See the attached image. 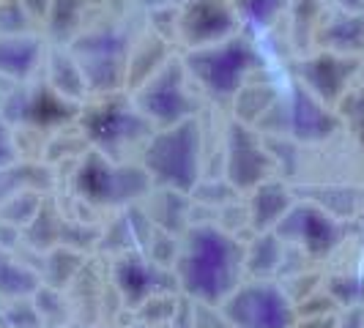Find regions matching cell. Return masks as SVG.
Here are the masks:
<instances>
[{
  "label": "cell",
  "mask_w": 364,
  "mask_h": 328,
  "mask_svg": "<svg viewBox=\"0 0 364 328\" xmlns=\"http://www.w3.org/2000/svg\"><path fill=\"white\" fill-rule=\"evenodd\" d=\"M244 252L247 244H241L217 222L189 224L178 241V255L173 263L181 295L198 304L222 307L247 279Z\"/></svg>",
  "instance_id": "cell-1"
},
{
  "label": "cell",
  "mask_w": 364,
  "mask_h": 328,
  "mask_svg": "<svg viewBox=\"0 0 364 328\" xmlns=\"http://www.w3.org/2000/svg\"><path fill=\"white\" fill-rule=\"evenodd\" d=\"M181 60L195 91L217 104L233 102L241 88L250 85L266 69L255 38L247 33H238L203 50H186Z\"/></svg>",
  "instance_id": "cell-2"
},
{
  "label": "cell",
  "mask_w": 364,
  "mask_h": 328,
  "mask_svg": "<svg viewBox=\"0 0 364 328\" xmlns=\"http://www.w3.org/2000/svg\"><path fill=\"white\" fill-rule=\"evenodd\" d=\"M77 121L93 151L105 153L115 162H129L134 151L143 153V148L156 131L140 115V109L134 107L132 96H124V93L91 96L82 104Z\"/></svg>",
  "instance_id": "cell-3"
},
{
  "label": "cell",
  "mask_w": 364,
  "mask_h": 328,
  "mask_svg": "<svg viewBox=\"0 0 364 328\" xmlns=\"http://www.w3.org/2000/svg\"><path fill=\"white\" fill-rule=\"evenodd\" d=\"M154 189L192 195L203 175V129L198 118L178 126L156 129L140 153Z\"/></svg>",
  "instance_id": "cell-4"
},
{
  "label": "cell",
  "mask_w": 364,
  "mask_h": 328,
  "mask_svg": "<svg viewBox=\"0 0 364 328\" xmlns=\"http://www.w3.org/2000/svg\"><path fill=\"white\" fill-rule=\"evenodd\" d=\"M72 186L82 202L107 211H127L148 200V195L154 192V183L140 162H115L93 148L82 153Z\"/></svg>",
  "instance_id": "cell-5"
},
{
  "label": "cell",
  "mask_w": 364,
  "mask_h": 328,
  "mask_svg": "<svg viewBox=\"0 0 364 328\" xmlns=\"http://www.w3.org/2000/svg\"><path fill=\"white\" fill-rule=\"evenodd\" d=\"M69 50L85 74L91 96L121 93L124 85H129L134 38L127 25L105 22L96 28H85V33Z\"/></svg>",
  "instance_id": "cell-6"
},
{
  "label": "cell",
  "mask_w": 364,
  "mask_h": 328,
  "mask_svg": "<svg viewBox=\"0 0 364 328\" xmlns=\"http://www.w3.org/2000/svg\"><path fill=\"white\" fill-rule=\"evenodd\" d=\"M200 93L192 91V80L181 58H167L156 72L132 91V102L154 129L178 126L200 112Z\"/></svg>",
  "instance_id": "cell-7"
},
{
  "label": "cell",
  "mask_w": 364,
  "mask_h": 328,
  "mask_svg": "<svg viewBox=\"0 0 364 328\" xmlns=\"http://www.w3.org/2000/svg\"><path fill=\"white\" fill-rule=\"evenodd\" d=\"M219 310L230 328H299L296 304L274 279H244Z\"/></svg>",
  "instance_id": "cell-8"
},
{
  "label": "cell",
  "mask_w": 364,
  "mask_h": 328,
  "mask_svg": "<svg viewBox=\"0 0 364 328\" xmlns=\"http://www.w3.org/2000/svg\"><path fill=\"white\" fill-rule=\"evenodd\" d=\"M272 118H279L277 134H285L296 146H315V143H326L328 137L340 129L337 109L326 107L323 102H318L310 91H304L299 82H293L285 93H279L277 104L272 112L260 121L269 124ZM257 126V129H260Z\"/></svg>",
  "instance_id": "cell-9"
},
{
  "label": "cell",
  "mask_w": 364,
  "mask_h": 328,
  "mask_svg": "<svg viewBox=\"0 0 364 328\" xmlns=\"http://www.w3.org/2000/svg\"><path fill=\"white\" fill-rule=\"evenodd\" d=\"M80 104L66 102L41 80V82H25L11 93L3 96L0 112L11 126H28L36 131L66 126L69 121L80 118Z\"/></svg>",
  "instance_id": "cell-10"
},
{
  "label": "cell",
  "mask_w": 364,
  "mask_h": 328,
  "mask_svg": "<svg viewBox=\"0 0 364 328\" xmlns=\"http://www.w3.org/2000/svg\"><path fill=\"white\" fill-rule=\"evenodd\" d=\"M274 156L266 146V134L241 121H230L225 131V181L236 192H252L274 178Z\"/></svg>",
  "instance_id": "cell-11"
},
{
  "label": "cell",
  "mask_w": 364,
  "mask_h": 328,
  "mask_svg": "<svg viewBox=\"0 0 364 328\" xmlns=\"http://www.w3.org/2000/svg\"><path fill=\"white\" fill-rule=\"evenodd\" d=\"M274 233L285 241V246H296L310 260H326L346 236L340 219H334L315 202L301 197L293 202V208L277 224Z\"/></svg>",
  "instance_id": "cell-12"
},
{
  "label": "cell",
  "mask_w": 364,
  "mask_h": 328,
  "mask_svg": "<svg viewBox=\"0 0 364 328\" xmlns=\"http://www.w3.org/2000/svg\"><path fill=\"white\" fill-rule=\"evenodd\" d=\"M359 69H362V58L318 50L312 55H301L293 63V82H299L318 102L334 109L350 91V82L359 74Z\"/></svg>",
  "instance_id": "cell-13"
},
{
  "label": "cell",
  "mask_w": 364,
  "mask_h": 328,
  "mask_svg": "<svg viewBox=\"0 0 364 328\" xmlns=\"http://www.w3.org/2000/svg\"><path fill=\"white\" fill-rule=\"evenodd\" d=\"M112 285L129 312H137L151 298L164 293H181L173 268L154 263L143 252H129L112 266Z\"/></svg>",
  "instance_id": "cell-14"
},
{
  "label": "cell",
  "mask_w": 364,
  "mask_h": 328,
  "mask_svg": "<svg viewBox=\"0 0 364 328\" xmlns=\"http://www.w3.org/2000/svg\"><path fill=\"white\" fill-rule=\"evenodd\" d=\"M241 33L233 0H186L178 6L176 36L186 50H203Z\"/></svg>",
  "instance_id": "cell-15"
},
{
  "label": "cell",
  "mask_w": 364,
  "mask_h": 328,
  "mask_svg": "<svg viewBox=\"0 0 364 328\" xmlns=\"http://www.w3.org/2000/svg\"><path fill=\"white\" fill-rule=\"evenodd\" d=\"M44 55L47 41L38 33L0 36V80H6L11 88L31 82L44 66Z\"/></svg>",
  "instance_id": "cell-16"
},
{
  "label": "cell",
  "mask_w": 364,
  "mask_h": 328,
  "mask_svg": "<svg viewBox=\"0 0 364 328\" xmlns=\"http://www.w3.org/2000/svg\"><path fill=\"white\" fill-rule=\"evenodd\" d=\"M299 200L293 195V189L285 181L269 178L260 186L250 192V202H247V224L250 230L260 236V233H274L277 224L285 219V214L293 208V202Z\"/></svg>",
  "instance_id": "cell-17"
},
{
  "label": "cell",
  "mask_w": 364,
  "mask_h": 328,
  "mask_svg": "<svg viewBox=\"0 0 364 328\" xmlns=\"http://www.w3.org/2000/svg\"><path fill=\"white\" fill-rule=\"evenodd\" d=\"M318 47L337 55L362 58L364 55V11L334 9L315 31Z\"/></svg>",
  "instance_id": "cell-18"
},
{
  "label": "cell",
  "mask_w": 364,
  "mask_h": 328,
  "mask_svg": "<svg viewBox=\"0 0 364 328\" xmlns=\"http://www.w3.org/2000/svg\"><path fill=\"white\" fill-rule=\"evenodd\" d=\"M41 72H44V82H47L58 96H63L66 102H74V104L82 107V104L91 99L85 74L80 69V63L74 60V55L69 47H47Z\"/></svg>",
  "instance_id": "cell-19"
},
{
  "label": "cell",
  "mask_w": 364,
  "mask_h": 328,
  "mask_svg": "<svg viewBox=\"0 0 364 328\" xmlns=\"http://www.w3.org/2000/svg\"><path fill=\"white\" fill-rule=\"evenodd\" d=\"M88 0H53L47 17L41 22L44 38L50 47H72L85 33Z\"/></svg>",
  "instance_id": "cell-20"
},
{
  "label": "cell",
  "mask_w": 364,
  "mask_h": 328,
  "mask_svg": "<svg viewBox=\"0 0 364 328\" xmlns=\"http://www.w3.org/2000/svg\"><path fill=\"white\" fill-rule=\"evenodd\" d=\"M285 241L277 233H260L247 244L244 252V271L247 279H274L285 268Z\"/></svg>",
  "instance_id": "cell-21"
},
{
  "label": "cell",
  "mask_w": 364,
  "mask_h": 328,
  "mask_svg": "<svg viewBox=\"0 0 364 328\" xmlns=\"http://www.w3.org/2000/svg\"><path fill=\"white\" fill-rule=\"evenodd\" d=\"M41 288V273L22 263L11 249L0 246V304L33 298Z\"/></svg>",
  "instance_id": "cell-22"
},
{
  "label": "cell",
  "mask_w": 364,
  "mask_h": 328,
  "mask_svg": "<svg viewBox=\"0 0 364 328\" xmlns=\"http://www.w3.org/2000/svg\"><path fill=\"white\" fill-rule=\"evenodd\" d=\"M53 186V170L41 162H17L0 170V205L22 192H47Z\"/></svg>",
  "instance_id": "cell-23"
},
{
  "label": "cell",
  "mask_w": 364,
  "mask_h": 328,
  "mask_svg": "<svg viewBox=\"0 0 364 328\" xmlns=\"http://www.w3.org/2000/svg\"><path fill=\"white\" fill-rule=\"evenodd\" d=\"M293 0H233L241 33L255 36V33H266L282 19L285 11H291Z\"/></svg>",
  "instance_id": "cell-24"
},
{
  "label": "cell",
  "mask_w": 364,
  "mask_h": 328,
  "mask_svg": "<svg viewBox=\"0 0 364 328\" xmlns=\"http://www.w3.org/2000/svg\"><path fill=\"white\" fill-rule=\"evenodd\" d=\"M85 266V255L82 252H74L69 246H55L44 255V263H41V285L44 288H55V290H63L69 288L74 279L80 276V268Z\"/></svg>",
  "instance_id": "cell-25"
},
{
  "label": "cell",
  "mask_w": 364,
  "mask_h": 328,
  "mask_svg": "<svg viewBox=\"0 0 364 328\" xmlns=\"http://www.w3.org/2000/svg\"><path fill=\"white\" fill-rule=\"evenodd\" d=\"M301 200L315 202L318 208H323L334 219L350 217V214L362 211L359 208V192H353L350 186H321V189H315L310 195H304Z\"/></svg>",
  "instance_id": "cell-26"
},
{
  "label": "cell",
  "mask_w": 364,
  "mask_h": 328,
  "mask_svg": "<svg viewBox=\"0 0 364 328\" xmlns=\"http://www.w3.org/2000/svg\"><path fill=\"white\" fill-rule=\"evenodd\" d=\"M326 295L343 310L364 307V273L340 271L326 279Z\"/></svg>",
  "instance_id": "cell-27"
},
{
  "label": "cell",
  "mask_w": 364,
  "mask_h": 328,
  "mask_svg": "<svg viewBox=\"0 0 364 328\" xmlns=\"http://www.w3.org/2000/svg\"><path fill=\"white\" fill-rule=\"evenodd\" d=\"M33 304L41 317V326L44 328H60L69 323L72 317V307L66 301V293L55 290V288H38V293L33 295Z\"/></svg>",
  "instance_id": "cell-28"
},
{
  "label": "cell",
  "mask_w": 364,
  "mask_h": 328,
  "mask_svg": "<svg viewBox=\"0 0 364 328\" xmlns=\"http://www.w3.org/2000/svg\"><path fill=\"white\" fill-rule=\"evenodd\" d=\"M38 33V25L28 17V11L17 0H0V36H22Z\"/></svg>",
  "instance_id": "cell-29"
},
{
  "label": "cell",
  "mask_w": 364,
  "mask_h": 328,
  "mask_svg": "<svg viewBox=\"0 0 364 328\" xmlns=\"http://www.w3.org/2000/svg\"><path fill=\"white\" fill-rule=\"evenodd\" d=\"M334 109H337V118L346 121L348 129L359 137V143L364 146V91H348L346 99Z\"/></svg>",
  "instance_id": "cell-30"
},
{
  "label": "cell",
  "mask_w": 364,
  "mask_h": 328,
  "mask_svg": "<svg viewBox=\"0 0 364 328\" xmlns=\"http://www.w3.org/2000/svg\"><path fill=\"white\" fill-rule=\"evenodd\" d=\"M17 162H22V153H19V143L14 137V126L0 112V170Z\"/></svg>",
  "instance_id": "cell-31"
},
{
  "label": "cell",
  "mask_w": 364,
  "mask_h": 328,
  "mask_svg": "<svg viewBox=\"0 0 364 328\" xmlns=\"http://www.w3.org/2000/svg\"><path fill=\"white\" fill-rule=\"evenodd\" d=\"M17 3L28 11V17L33 19V22L38 25V31H41V22H44V17H47L53 0H17Z\"/></svg>",
  "instance_id": "cell-32"
},
{
  "label": "cell",
  "mask_w": 364,
  "mask_h": 328,
  "mask_svg": "<svg viewBox=\"0 0 364 328\" xmlns=\"http://www.w3.org/2000/svg\"><path fill=\"white\" fill-rule=\"evenodd\" d=\"M334 328H364V307L346 310L343 317H337V326Z\"/></svg>",
  "instance_id": "cell-33"
},
{
  "label": "cell",
  "mask_w": 364,
  "mask_h": 328,
  "mask_svg": "<svg viewBox=\"0 0 364 328\" xmlns=\"http://www.w3.org/2000/svg\"><path fill=\"white\" fill-rule=\"evenodd\" d=\"M337 9H346V11H364V0H334Z\"/></svg>",
  "instance_id": "cell-34"
},
{
  "label": "cell",
  "mask_w": 364,
  "mask_h": 328,
  "mask_svg": "<svg viewBox=\"0 0 364 328\" xmlns=\"http://www.w3.org/2000/svg\"><path fill=\"white\" fill-rule=\"evenodd\" d=\"M359 224H362V227H364V208H362V211H359Z\"/></svg>",
  "instance_id": "cell-35"
},
{
  "label": "cell",
  "mask_w": 364,
  "mask_h": 328,
  "mask_svg": "<svg viewBox=\"0 0 364 328\" xmlns=\"http://www.w3.org/2000/svg\"><path fill=\"white\" fill-rule=\"evenodd\" d=\"M167 3H176V6H181V3H186V0H167Z\"/></svg>",
  "instance_id": "cell-36"
},
{
  "label": "cell",
  "mask_w": 364,
  "mask_h": 328,
  "mask_svg": "<svg viewBox=\"0 0 364 328\" xmlns=\"http://www.w3.org/2000/svg\"><path fill=\"white\" fill-rule=\"evenodd\" d=\"M0 328H9V326H6V323H3V320H0Z\"/></svg>",
  "instance_id": "cell-37"
},
{
  "label": "cell",
  "mask_w": 364,
  "mask_h": 328,
  "mask_svg": "<svg viewBox=\"0 0 364 328\" xmlns=\"http://www.w3.org/2000/svg\"><path fill=\"white\" fill-rule=\"evenodd\" d=\"M173 328H192V326H173Z\"/></svg>",
  "instance_id": "cell-38"
},
{
  "label": "cell",
  "mask_w": 364,
  "mask_h": 328,
  "mask_svg": "<svg viewBox=\"0 0 364 328\" xmlns=\"http://www.w3.org/2000/svg\"><path fill=\"white\" fill-rule=\"evenodd\" d=\"M0 102H3V93H0Z\"/></svg>",
  "instance_id": "cell-39"
}]
</instances>
